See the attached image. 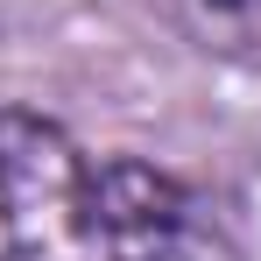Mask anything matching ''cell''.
I'll list each match as a JSON object with an SVG mask.
<instances>
[{
  "label": "cell",
  "mask_w": 261,
  "mask_h": 261,
  "mask_svg": "<svg viewBox=\"0 0 261 261\" xmlns=\"http://www.w3.org/2000/svg\"><path fill=\"white\" fill-rule=\"evenodd\" d=\"M78 176L57 120L0 106V261H36L78 226Z\"/></svg>",
  "instance_id": "cell-1"
},
{
  "label": "cell",
  "mask_w": 261,
  "mask_h": 261,
  "mask_svg": "<svg viewBox=\"0 0 261 261\" xmlns=\"http://www.w3.org/2000/svg\"><path fill=\"white\" fill-rule=\"evenodd\" d=\"M191 205L163 170L148 163H99L78 176V233L92 240L99 261H176Z\"/></svg>",
  "instance_id": "cell-2"
},
{
  "label": "cell",
  "mask_w": 261,
  "mask_h": 261,
  "mask_svg": "<svg viewBox=\"0 0 261 261\" xmlns=\"http://www.w3.org/2000/svg\"><path fill=\"white\" fill-rule=\"evenodd\" d=\"M155 7L191 49L261 71V0H155Z\"/></svg>",
  "instance_id": "cell-3"
}]
</instances>
